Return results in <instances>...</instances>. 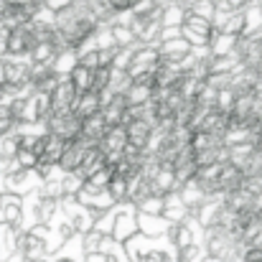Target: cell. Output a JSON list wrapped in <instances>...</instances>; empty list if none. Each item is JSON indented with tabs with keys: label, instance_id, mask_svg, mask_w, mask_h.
I'll list each match as a JSON object with an SVG mask.
<instances>
[{
	"label": "cell",
	"instance_id": "5bb4252c",
	"mask_svg": "<svg viewBox=\"0 0 262 262\" xmlns=\"http://www.w3.org/2000/svg\"><path fill=\"white\" fill-rule=\"evenodd\" d=\"M74 67H77V51H74V49H61V51H56V56H54V61H51V69H54V74H56L59 79L69 77Z\"/></svg>",
	"mask_w": 262,
	"mask_h": 262
},
{
	"label": "cell",
	"instance_id": "603a6c76",
	"mask_svg": "<svg viewBox=\"0 0 262 262\" xmlns=\"http://www.w3.org/2000/svg\"><path fill=\"white\" fill-rule=\"evenodd\" d=\"M176 3H181V5H183V8L188 10V8H193L196 3H201V0H176Z\"/></svg>",
	"mask_w": 262,
	"mask_h": 262
},
{
	"label": "cell",
	"instance_id": "5b68a950",
	"mask_svg": "<svg viewBox=\"0 0 262 262\" xmlns=\"http://www.w3.org/2000/svg\"><path fill=\"white\" fill-rule=\"evenodd\" d=\"M79 122L82 120L74 112H69V115H49V120L43 125H46L49 135H56L61 140H77L79 138Z\"/></svg>",
	"mask_w": 262,
	"mask_h": 262
},
{
	"label": "cell",
	"instance_id": "2e32d148",
	"mask_svg": "<svg viewBox=\"0 0 262 262\" xmlns=\"http://www.w3.org/2000/svg\"><path fill=\"white\" fill-rule=\"evenodd\" d=\"M92 79H94V69H87V67H82V64L77 61V67H74L72 74H69V82L74 84L77 94H87V92H92Z\"/></svg>",
	"mask_w": 262,
	"mask_h": 262
},
{
	"label": "cell",
	"instance_id": "7c38bea8",
	"mask_svg": "<svg viewBox=\"0 0 262 262\" xmlns=\"http://www.w3.org/2000/svg\"><path fill=\"white\" fill-rule=\"evenodd\" d=\"M186 15H188V10L181 3H176V0H166L161 5V23H163V28H168V26H178L181 28Z\"/></svg>",
	"mask_w": 262,
	"mask_h": 262
},
{
	"label": "cell",
	"instance_id": "44dd1931",
	"mask_svg": "<svg viewBox=\"0 0 262 262\" xmlns=\"http://www.w3.org/2000/svg\"><path fill=\"white\" fill-rule=\"evenodd\" d=\"M173 38H181V28H178V26H168V28H161L158 43H163V41H173Z\"/></svg>",
	"mask_w": 262,
	"mask_h": 262
},
{
	"label": "cell",
	"instance_id": "7a4b0ae2",
	"mask_svg": "<svg viewBox=\"0 0 262 262\" xmlns=\"http://www.w3.org/2000/svg\"><path fill=\"white\" fill-rule=\"evenodd\" d=\"M33 46H36V33H33L31 23L20 26V28H13V31H8L5 59H23V61H28Z\"/></svg>",
	"mask_w": 262,
	"mask_h": 262
},
{
	"label": "cell",
	"instance_id": "52a82bcc",
	"mask_svg": "<svg viewBox=\"0 0 262 262\" xmlns=\"http://www.w3.org/2000/svg\"><path fill=\"white\" fill-rule=\"evenodd\" d=\"M125 138H127L130 148L148 150V145L153 140V127L145 120H130V122H125Z\"/></svg>",
	"mask_w": 262,
	"mask_h": 262
},
{
	"label": "cell",
	"instance_id": "6da1fadb",
	"mask_svg": "<svg viewBox=\"0 0 262 262\" xmlns=\"http://www.w3.org/2000/svg\"><path fill=\"white\" fill-rule=\"evenodd\" d=\"M161 64V54H158V43H150V46H135V54L127 64V77L135 82V79H143V77H153L156 69Z\"/></svg>",
	"mask_w": 262,
	"mask_h": 262
},
{
	"label": "cell",
	"instance_id": "e0dca14e",
	"mask_svg": "<svg viewBox=\"0 0 262 262\" xmlns=\"http://www.w3.org/2000/svg\"><path fill=\"white\" fill-rule=\"evenodd\" d=\"M216 33H227V36L242 38V36H245V13H232V15H227V20L216 28Z\"/></svg>",
	"mask_w": 262,
	"mask_h": 262
},
{
	"label": "cell",
	"instance_id": "9a60e30c",
	"mask_svg": "<svg viewBox=\"0 0 262 262\" xmlns=\"http://www.w3.org/2000/svg\"><path fill=\"white\" fill-rule=\"evenodd\" d=\"M99 110H102V97L94 94V92H87V94H79L77 107H74V115H77L79 120H84V117L97 115Z\"/></svg>",
	"mask_w": 262,
	"mask_h": 262
},
{
	"label": "cell",
	"instance_id": "9c48e42d",
	"mask_svg": "<svg viewBox=\"0 0 262 262\" xmlns=\"http://www.w3.org/2000/svg\"><path fill=\"white\" fill-rule=\"evenodd\" d=\"M107 133V125L102 120V115H92V117H84L79 122V140H84L87 145H97L102 140V135Z\"/></svg>",
	"mask_w": 262,
	"mask_h": 262
},
{
	"label": "cell",
	"instance_id": "30bf717a",
	"mask_svg": "<svg viewBox=\"0 0 262 262\" xmlns=\"http://www.w3.org/2000/svg\"><path fill=\"white\" fill-rule=\"evenodd\" d=\"M87 148L89 145L84 140H79V138H77V140H67V148H64V156H61L59 166H61L64 171H79Z\"/></svg>",
	"mask_w": 262,
	"mask_h": 262
},
{
	"label": "cell",
	"instance_id": "7402d4cb",
	"mask_svg": "<svg viewBox=\"0 0 262 262\" xmlns=\"http://www.w3.org/2000/svg\"><path fill=\"white\" fill-rule=\"evenodd\" d=\"M107 5H110V10L112 13H125V10H130L133 8V3L135 0H104Z\"/></svg>",
	"mask_w": 262,
	"mask_h": 262
},
{
	"label": "cell",
	"instance_id": "d6986e66",
	"mask_svg": "<svg viewBox=\"0 0 262 262\" xmlns=\"http://www.w3.org/2000/svg\"><path fill=\"white\" fill-rule=\"evenodd\" d=\"M188 13L191 15H196V18H201V20H214V15H216V5H214V0H201V3H196L193 8H188Z\"/></svg>",
	"mask_w": 262,
	"mask_h": 262
},
{
	"label": "cell",
	"instance_id": "4fadbf2b",
	"mask_svg": "<svg viewBox=\"0 0 262 262\" xmlns=\"http://www.w3.org/2000/svg\"><path fill=\"white\" fill-rule=\"evenodd\" d=\"M237 43H239L237 36H227V33H216L214 31L211 43H209V51H211V56H234Z\"/></svg>",
	"mask_w": 262,
	"mask_h": 262
},
{
	"label": "cell",
	"instance_id": "ba28073f",
	"mask_svg": "<svg viewBox=\"0 0 262 262\" xmlns=\"http://www.w3.org/2000/svg\"><path fill=\"white\" fill-rule=\"evenodd\" d=\"M158 54H161V61H166V64H181L191 54V43L183 36L173 38V41H163V43H158Z\"/></svg>",
	"mask_w": 262,
	"mask_h": 262
},
{
	"label": "cell",
	"instance_id": "8fae6325",
	"mask_svg": "<svg viewBox=\"0 0 262 262\" xmlns=\"http://www.w3.org/2000/svg\"><path fill=\"white\" fill-rule=\"evenodd\" d=\"M64 148H67V140H61V138H56V135H43V153H41V161L38 163H43V166H56L59 161H61V156H64Z\"/></svg>",
	"mask_w": 262,
	"mask_h": 262
},
{
	"label": "cell",
	"instance_id": "ac0fdd59",
	"mask_svg": "<svg viewBox=\"0 0 262 262\" xmlns=\"http://www.w3.org/2000/svg\"><path fill=\"white\" fill-rule=\"evenodd\" d=\"M130 84H133V79L127 77V72H120V69H112L110 72V84H107L110 94H125Z\"/></svg>",
	"mask_w": 262,
	"mask_h": 262
},
{
	"label": "cell",
	"instance_id": "3957f363",
	"mask_svg": "<svg viewBox=\"0 0 262 262\" xmlns=\"http://www.w3.org/2000/svg\"><path fill=\"white\" fill-rule=\"evenodd\" d=\"M77 99H79V94H77L74 84L69 82V77L59 79V82H56V87L51 89V94H49L51 115H69V112H74Z\"/></svg>",
	"mask_w": 262,
	"mask_h": 262
},
{
	"label": "cell",
	"instance_id": "ffe728a7",
	"mask_svg": "<svg viewBox=\"0 0 262 262\" xmlns=\"http://www.w3.org/2000/svg\"><path fill=\"white\" fill-rule=\"evenodd\" d=\"M234 102H237V94L227 87V89H222V92H219V97H216V104H214V107H216L219 112L229 115V112H232V107H234Z\"/></svg>",
	"mask_w": 262,
	"mask_h": 262
},
{
	"label": "cell",
	"instance_id": "277c9868",
	"mask_svg": "<svg viewBox=\"0 0 262 262\" xmlns=\"http://www.w3.org/2000/svg\"><path fill=\"white\" fill-rule=\"evenodd\" d=\"M181 36L191 43V49H199V46H209L211 43V36H214V26L209 20H201L196 15H186L183 26H181Z\"/></svg>",
	"mask_w": 262,
	"mask_h": 262
},
{
	"label": "cell",
	"instance_id": "8992f818",
	"mask_svg": "<svg viewBox=\"0 0 262 262\" xmlns=\"http://www.w3.org/2000/svg\"><path fill=\"white\" fill-rule=\"evenodd\" d=\"M99 115H102V120H104L107 127H122L125 125V117H127V99H125V94H112L102 104Z\"/></svg>",
	"mask_w": 262,
	"mask_h": 262
}]
</instances>
